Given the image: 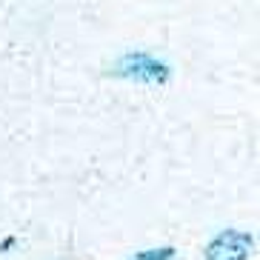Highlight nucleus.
I'll use <instances>...</instances> for the list:
<instances>
[{
	"mask_svg": "<svg viewBox=\"0 0 260 260\" xmlns=\"http://www.w3.org/2000/svg\"><path fill=\"white\" fill-rule=\"evenodd\" d=\"M172 254H175V249H146V252H138L132 260H172Z\"/></svg>",
	"mask_w": 260,
	"mask_h": 260,
	"instance_id": "nucleus-3",
	"label": "nucleus"
},
{
	"mask_svg": "<svg viewBox=\"0 0 260 260\" xmlns=\"http://www.w3.org/2000/svg\"><path fill=\"white\" fill-rule=\"evenodd\" d=\"M254 249V237L249 232L226 229L206 246V260H249Z\"/></svg>",
	"mask_w": 260,
	"mask_h": 260,
	"instance_id": "nucleus-2",
	"label": "nucleus"
},
{
	"mask_svg": "<svg viewBox=\"0 0 260 260\" xmlns=\"http://www.w3.org/2000/svg\"><path fill=\"white\" fill-rule=\"evenodd\" d=\"M117 77L135 80V83H166L169 80V63H163L160 57H154L149 52H129L123 54L115 63Z\"/></svg>",
	"mask_w": 260,
	"mask_h": 260,
	"instance_id": "nucleus-1",
	"label": "nucleus"
}]
</instances>
